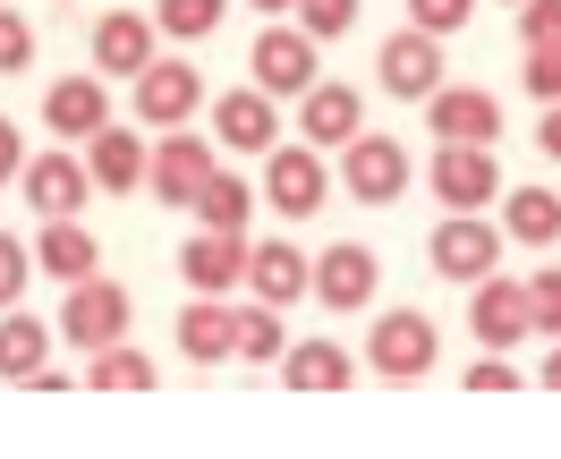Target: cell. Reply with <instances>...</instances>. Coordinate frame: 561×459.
Segmentation results:
<instances>
[{
	"label": "cell",
	"instance_id": "1",
	"mask_svg": "<svg viewBox=\"0 0 561 459\" xmlns=\"http://www.w3.org/2000/svg\"><path fill=\"white\" fill-rule=\"evenodd\" d=\"M264 205L280 221H316L332 205V171H323V145H273L264 153Z\"/></svg>",
	"mask_w": 561,
	"mask_h": 459
},
{
	"label": "cell",
	"instance_id": "2",
	"mask_svg": "<svg viewBox=\"0 0 561 459\" xmlns=\"http://www.w3.org/2000/svg\"><path fill=\"white\" fill-rule=\"evenodd\" d=\"M434 357H443V341H434V323H425L417 307H391V315H375V332H366V366H375L383 383H425Z\"/></svg>",
	"mask_w": 561,
	"mask_h": 459
},
{
	"label": "cell",
	"instance_id": "3",
	"mask_svg": "<svg viewBox=\"0 0 561 459\" xmlns=\"http://www.w3.org/2000/svg\"><path fill=\"white\" fill-rule=\"evenodd\" d=\"M341 187H350L357 205H400V196H409V145L357 128V137L341 145Z\"/></svg>",
	"mask_w": 561,
	"mask_h": 459
},
{
	"label": "cell",
	"instance_id": "4",
	"mask_svg": "<svg viewBox=\"0 0 561 459\" xmlns=\"http://www.w3.org/2000/svg\"><path fill=\"white\" fill-rule=\"evenodd\" d=\"M60 341L69 349H111V341H128V289L103 282V273H85V282H69V307H60Z\"/></svg>",
	"mask_w": 561,
	"mask_h": 459
},
{
	"label": "cell",
	"instance_id": "5",
	"mask_svg": "<svg viewBox=\"0 0 561 459\" xmlns=\"http://www.w3.org/2000/svg\"><path fill=\"white\" fill-rule=\"evenodd\" d=\"M323 77V51H316V35H307V26H298V18H289V26H264V35H255V85H264V94H289V103H298V94H307V85H316Z\"/></svg>",
	"mask_w": 561,
	"mask_h": 459
},
{
	"label": "cell",
	"instance_id": "6",
	"mask_svg": "<svg viewBox=\"0 0 561 459\" xmlns=\"http://www.w3.org/2000/svg\"><path fill=\"white\" fill-rule=\"evenodd\" d=\"M425 255H434V273L443 282H485V273H502V230H493L485 213H451L434 239H425Z\"/></svg>",
	"mask_w": 561,
	"mask_h": 459
},
{
	"label": "cell",
	"instance_id": "7",
	"mask_svg": "<svg viewBox=\"0 0 561 459\" xmlns=\"http://www.w3.org/2000/svg\"><path fill=\"white\" fill-rule=\"evenodd\" d=\"M425 179H434V196H443L451 213H485L493 196H502V162H493V145H434Z\"/></svg>",
	"mask_w": 561,
	"mask_h": 459
},
{
	"label": "cell",
	"instance_id": "8",
	"mask_svg": "<svg viewBox=\"0 0 561 459\" xmlns=\"http://www.w3.org/2000/svg\"><path fill=\"white\" fill-rule=\"evenodd\" d=\"M425 128H434V145H502V103H493L485 85H434L425 94Z\"/></svg>",
	"mask_w": 561,
	"mask_h": 459
},
{
	"label": "cell",
	"instance_id": "9",
	"mask_svg": "<svg viewBox=\"0 0 561 459\" xmlns=\"http://www.w3.org/2000/svg\"><path fill=\"white\" fill-rule=\"evenodd\" d=\"M468 332H477L485 349H519L527 332H536L527 282H511V273H485V282H468Z\"/></svg>",
	"mask_w": 561,
	"mask_h": 459
},
{
	"label": "cell",
	"instance_id": "10",
	"mask_svg": "<svg viewBox=\"0 0 561 459\" xmlns=\"http://www.w3.org/2000/svg\"><path fill=\"white\" fill-rule=\"evenodd\" d=\"M221 171L213 162V145L196 137V128H162V145H153V162H145V187H153V205H196V187Z\"/></svg>",
	"mask_w": 561,
	"mask_h": 459
},
{
	"label": "cell",
	"instance_id": "11",
	"mask_svg": "<svg viewBox=\"0 0 561 459\" xmlns=\"http://www.w3.org/2000/svg\"><path fill=\"white\" fill-rule=\"evenodd\" d=\"M443 35H425V26H400V35L375 51V77H383V94H400V103H425L434 85H443Z\"/></svg>",
	"mask_w": 561,
	"mask_h": 459
},
{
	"label": "cell",
	"instance_id": "12",
	"mask_svg": "<svg viewBox=\"0 0 561 459\" xmlns=\"http://www.w3.org/2000/svg\"><path fill=\"white\" fill-rule=\"evenodd\" d=\"M375 289H383V255H375V248L341 239V248H323V255H316V298L332 307V315L375 307Z\"/></svg>",
	"mask_w": 561,
	"mask_h": 459
},
{
	"label": "cell",
	"instance_id": "13",
	"mask_svg": "<svg viewBox=\"0 0 561 459\" xmlns=\"http://www.w3.org/2000/svg\"><path fill=\"white\" fill-rule=\"evenodd\" d=\"M205 111V77L187 69V60H145L137 69V119L153 128H187Z\"/></svg>",
	"mask_w": 561,
	"mask_h": 459
},
{
	"label": "cell",
	"instance_id": "14",
	"mask_svg": "<svg viewBox=\"0 0 561 459\" xmlns=\"http://www.w3.org/2000/svg\"><path fill=\"white\" fill-rule=\"evenodd\" d=\"M26 205L43 213V221H60V213H85V187H94V171H85V153H26Z\"/></svg>",
	"mask_w": 561,
	"mask_h": 459
},
{
	"label": "cell",
	"instance_id": "15",
	"mask_svg": "<svg viewBox=\"0 0 561 459\" xmlns=\"http://www.w3.org/2000/svg\"><path fill=\"white\" fill-rule=\"evenodd\" d=\"M357 119H366V94L341 85V77H316V85L298 94V128H307V145H323V153H341V145L357 137Z\"/></svg>",
	"mask_w": 561,
	"mask_h": 459
},
{
	"label": "cell",
	"instance_id": "16",
	"mask_svg": "<svg viewBox=\"0 0 561 459\" xmlns=\"http://www.w3.org/2000/svg\"><path fill=\"white\" fill-rule=\"evenodd\" d=\"M179 273H187V289H205V298H230L247 282V230H196L179 248Z\"/></svg>",
	"mask_w": 561,
	"mask_h": 459
},
{
	"label": "cell",
	"instance_id": "17",
	"mask_svg": "<svg viewBox=\"0 0 561 459\" xmlns=\"http://www.w3.org/2000/svg\"><path fill=\"white\" fill-rule=\"evenodd\" d=\"M247 289H255L264 307H298V298L316 289V255H298L289 239H255V248H247Z\"/></svg>",
	"mask_w": 561,
	"mask_h": 459
},
{
	"label": "cell",
	"instance_id": "18",
	"mask_svg": "<svg viewBox=\"0 0 561 459\" xmlns=\"http://www.w3.org/2000/svg\"><path fill=\"white\" fill-rule=\"evenodd\" d=\"M43 128L60 145H85L94 128H111V94H103V69L94 77H60L51 94H43Z\"/></svg>",
	"mask_w": 561,
	"mask_h": 459
},
{
	"label": "cell",
	"instance_id": "19",
	"mask_svg": "<svg viewBox=\"0 0 561 459\" xmlns=\"http://www.w3.org/2000/svg\"><path fill=\"white\" fill-rule=\"evenodd\" d=\"M145 162H153V145H145L137 128H119V119L85 137V171H94L103 196H137V187H145Z\"/></svg>",
	"mask_w": 561,
	"mask_h": 459
},
{
	"label": "cell",
	"instance_id": "20",
	"mask_svg": "<svg viewBox=\"0 0 561 459\" xmlns=\"http://www.w3.org/2000/svg\"><path fill=\"white\" fill-rule=\"evenodd\" d=\"M179 357H196V366H221V357H239V307L196 289V307L179 315Z\"/></svg>",
	"mask_w": 561,
	"mask_h": 459
},
{
	"label": "cell",
	"instance_id": "21",
	"mask_svg": "<svg viewBox=\"0 0 561 459\" xmlns=\"http://www.w3.org/2000/svg\"><path fill=\"white\" fill-rule=\"evenodd\" d=\"M213 128H221V145H230V153H273V145H280V119H273V94H264V85L221 94Z\"/></svg>",
	"mask_w": 561,
	"mask_h": 459
},
{
	"label": "cell",
	"instance_id": "22",
	"mask_svg": "<svg viewBox=\"0 0 561 459\" xmlns=\"http://www.w3.org/2000/svg\"><path fill=\"white\" fill-rule=\"evenodd\" d=\"M145 60H153V18H137V9L94 18V69L103 77H137Z\"/></svg>",
	"mask_w": 561,
	"mask_h": 459
},
{
	"label": "cell",
	"instance_id": "23",
	"mask_svg": "<svg viewBox=\"0 0 561 459\" xmlns=\"http://www.w3.org/2000/svg\"><path fill=\"white\" fill-rule=\"evenodd\" d=\"M35 264L51 273V282H85V273L103 264L94 230H85V213H60V221H43V239H35Z\"/></svg>",
	"mask_w": 561,
	"mask_h": 459
},
{
	"label": "cell",
	"instance_id": "24",
	"mask_svg": "<svg viewBox=\"0 0 561 459\" xmlns=\"http://www.w3.org/2000/svg\"><path fill=\"white\" fill-rule=\"evenodd\" d=\"M502 239L561 248V187H511V196H502Z\"/></svg>",
	"mask_w": 561,
	"mask_h": 459
},
{
	"label": "cell",
	"instance_id": "25",
	"mask_svg": "<svg viewBox=\"0 0 561 459\" xmlns=\"http://www.w3.org/2000/svg\"><path fill=\"white\" fill-rule=\"evenodd\" d=\"M43 366H51V323H35L26 307H0V375L35 383Z\"/></svg>",
	"mask_w": 561,
	"mask_h": 459
},
{
	"label": "cell",
	"instance_id": "26",
	"mask_svg": "<svg viewBox=\"0 0 561 459\" xmlns=\"http://www.w3.org/2000/svg\"><path fill=\"white\" fill-rule=\"evenodd\" d=\"M350 349L341 341H298V349H280V383L289 391H350Z\"/></svg>",
	"mask_w": 561,
	"mask_h": 459
},
{
	"label": "cell",
	"instance_id": "27",
	"mask_svg": "<svg viewBox=\"0 0 561 459\" xmlns=\"http://www.w3.org/2000/svg\"><path fill=\"white\" fill-rule=\"evenodd\" d=\"M196 221H205V230H247V221H255V187L230 179V171H213L205 187H196Z\"/></svg>",
	"mask_w": 561,
	"mask_h": 459
},
{
	"label": "cell",
	"instance_id": "28",
	"mask_svg": "<svg viewBox=\"0 0 561 459\" xmlns=\"http://www.w3.org/2000/svg\"><path fill=\"white\" fill-rule=\"evenodd\" d=\"M85 391H153V357L128 349V341H111V349L85 357Z\"/></svg>",
	"mask_w": 561,
	"mask_h": 459
},
{
	"label": "cell",
	"instance_id": "29",
	"mask_svg": "<svg viewBox=\"0 0 561 459\" xmlns=\"http://www.w3.org/2000/svg\"><path fill=\"white\" fill-rule=\"evenodd\" d=\"M280 349H289V332H280V307H239V357L247 366H280Z\"/></svg>",
	"mask_w": 561,
	"mask_h": 459
},
{
	"label": "cell",
	"instance_id": "30",
	"mask_svg": "<svg viewBox=\"0 0 561 459\" xmlns=\"http://www.w3.org/2000/svg\"><path fill=\"white\" fill-rule=\"evenodd\" d=\"M153 26L171 43H205L221 35V0H153Z\"/></svg>",
	"mask_w": 561,
	"mask_h": 459
},
{
	"label": "cell",
	"instance_id": "31",
	"mask_svg": "<svg viewBox=\"0 0 561 459\" xmlns=\"http://www.w3.org/2000/svg\"><path fill=\"white\" fill-rule=\"evenodd\" d=\"M289 18H298L316 43H332V35H350V26H357V0H298Z\"/></svg>",
	"mask_w": 561,
	"mask_h": 459
},
{
	"label": "cell",
	"instance_id": "32",
	"mask_svg": "<svg viewBox=\"0 0 561 459\" xmlns=\"http://www.w3.org/2000/svg\"><path fill=\"white\" fill-rule=\"evenodd\" d=\"M519 85L536 94V103H561V43H527V69Z\"/></svg>",
	"mask_w": 561,
	"mask_h": 459
},
{
	"label": "cell",
	"instance_id": "33",
	"mask_svg": "<svg viewBox=\"0 0 561 459\" xmlns=\"http://www.w3.org/2000/svg\"><path fill=\"white\" fill-rule=\"evenodd\" d=\"M26 282H35V248H18L0 230V307H26Z\"/></svg>",
	"mask_w": 561,
	"mask_h": 459
},
{
	"label": "cell",
	"instance_id": "34",
	"mask_svg": "<svg viewBox=\"0 0 561 459\" xmlns=\"http://www.w3.org/2000/svg\"><path fill=\"white\" fill-rule=\"evenodd\" d=\"M477 18V0H409V26H425V35H459Z\"/></svg>",
	"mask_w": 561,
	"mask_h": 459
},
{
	"label": "cell",
	"instance_id": "35",
	"mask_svg": "<svg viewBox=\"0 0 561 459\" xmlns=\"http://www.w3.org/2000/svg\"><path fill=\"white\" fill-rule=\"evenodd\" d=\"M527 307H536V332H553V341H561V264L527 273Z\"/></svg>",
	"mask_w": 561,
	"mask_h": 459
},
{
	"label": "cell",
	"instance_id": "36",
	"mask_svg": "<svg viewBox=\"0 0 561 459\" xmlns=\"http://www.w3.org/2000/svg\"><path fill=\"white\" fill-rule=\"evenodd\" d=\"M26 60H35V26H26L18 9H0V69L18 77V69H26Z\"/></svg>",
	"mask_w": 561,
	"mask_h": 459
},
{
	"label": "cell",
	"instance_id": "37",
	"mask_svg": "<svg viewBox=\"0 0 561 459\" xmlns=\"http://www.w3.org/2000/svg\"><path fill=\"white\" fill-rule=\"evenodd\" d=\"M519 43H561V0H519Z\"/></svg>",
	"mask_w": 561,
	"mask_h": 459
},
{
	"label": "cell",
	"instance_id": "38",
	"mask_svg": "<svg viewBox=\"0 0 561 459\" xmlns=\"http://www.w3.org/2000/svg\"><path fill=\"white\" fill-rule=\"evenodd\" d=\"M26 171V137H18V119H0V187H18Z\"/></svg>",
	"mask_w": 561,
	"mask_h": 459
},
{
	"label": "cell",
	"instance_id": "39",
	"mask_svg": "<svg viewBox=\"0 0 561 459\" xmlns=\"http://www.w3.org/2000/svg\"><path fill=\"white\" fill-rule=\"evenodd\" d=\"M536 145H545V162H561V103H545V119H536Z\"/></svg>",
	"mask_w": 561,
	"mask_h": 459
},
{
	"label": "cell",
	"instance_id": "40",
	"mask_svg": "<svg viewBox=\"0 0 561 459\" xmlns=\"http://www.w3.org/2000/svg\"><path fill=\"white\" fill-rule=\"evenodd\" d=\"M545 391H561V341L545 349Z\"/></svg>",
	"mask_w": 561,
	"mask_h": 459
},
{
	"label": "cell",
	"instance_id": "41",
	"mask_svg": "<svg viewBox=\"0 0 561 459\" xmlns=\"http://www.w3.org/2000/svg\"><path fill=\"white\" fill-rule=\"evenodd\" d=\"M255 9H264V18H289V9H298V0H255Z\"/></svg>",
	"mask_w": 561,
	"mask_h": 459
},
{
	"label": "cell",
	"instance_id": "42",
	"mask_svg": "<svg viewBox=\"0 0 561 459\" xmlns=\"http://www.w3.org/2000/svg\"><path fill=\"white\" fill-rule=\"evenodd\" d=\"M511 9H519V0H511Z\"/></svg>",
	"mask_w": 561,
	"mask_h": 459
}]
</instances>
